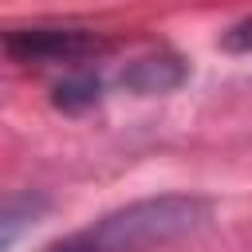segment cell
Wrapping results in <instances>:
<instances>
[{
	"label": "cell",
	"instance_id": "obj_4",
	"mask_svg": "<svg viewBox=\"0 0 252 252\" xmlns=\"http://www.w3.org/2000/svg\"><path fill=\"white\" fill-rule=\"evenodd\" d=\"M98 102V79L91 71H75L67 75L59 87H55V106L67 110V114H79V110H91Z\"/></svg>",
	"mask_w": 252,
	"mask_h": 252
},
{
	"label": "cell",
	"instance_id": "obj_5",
	"mask_svg": "<svg viewBox=\"0 0 252 252\" xmlns=\"http://www.w3.org/2000/svg\"><path fill=\"white\" fill-rule=\"evenodd\" d=\"M224 51H252V16L240 20L236 28H228V35H224Z\"/></svg>",
	"mask_w": 252,
	"mask_h": 252
},
{
	"label": "cell",
	"instance_id": "obj_1",
	"mask_svg": "<svg viewBox=\"0 0 252 252\" xmlns=\"http://www.w3.org/2000/svg\"><path fill=\"white\" fill-rule=\"evenodd\" d=\"M209 220V201L201 197H150L134 201L98 224L51 244L47 252H138L165 240H177Z\"/></svg>",
	"mask_w": 252,
	"mask_h": 252
},
{
	"label": "cell",
	"instance_id": "obj_2",
	"mask_svg": "<svg viewBox=\"0 0 252 252\" xmlns=\"http://www.w3.org/2000/svg\"><path fill=\"white\" fill-rule=\"evenodd\" d=\"M106 51V39L83 28H16L8 32V55L20 63H83Z\"/></svg>",
	"mask_w": 252,
	"mask_h": 252
},
{
	"label": "cell",
	"instance_id": "obj_3",
	"mask_svg": "<svg viewBox=\"0 0 252 252\" xmlns=\"http://www.w3.org/2000/svg\"><path fill=\"white\" fill-rule=\"evenodd\" d=\"M181 79H185V63L173 59V55L138 59V63L122 75V83H126L130 91H138V94H165V91L181 87Z\"/></svg>",
	"mask_w": 252,
	"mask_h": 252
}]
</instances>
